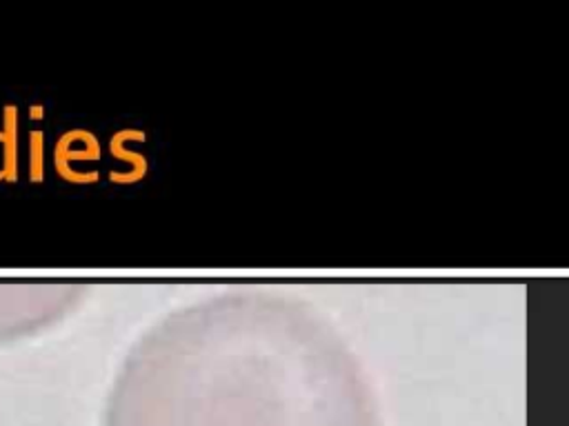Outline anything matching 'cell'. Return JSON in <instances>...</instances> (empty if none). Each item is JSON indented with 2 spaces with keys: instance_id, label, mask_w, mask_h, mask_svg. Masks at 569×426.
<instances>
[{
  "instance_id": "1",
  "label": "cell",
  "mask_w": 569,
  "mask_h": 426,
  "mask_svg": "<svg viewBox=\"0 0 569 426\" xmlns=\"http://www.w3.org/2000/svg\"><path fill=\"white\" fill-rule=\"evenodd\" d=\"M121 426H381L363 369L320 313L292 296L236 302L185 383Z\"/></svg>"
},
{
  "instance_id": "2",
  "label": "cell",
  "mask_w": 569,
  "mask_h": 426,
  "mask_svg": "<svg viewBox=\"0 0 569 426\" xmlns=\"http://www.w3.org/2000/svg\"><path fill=\"white\" fill-rule=\"evenodd\" d=\"M103 150H101V142L97 138V133H91L87 138V142L83 145V150H74V142H72V133L65 131L59 142H56V150H54V169L56 173L72 182V184H97L101 180L99 171H76L72 169V163H80V160H91L97 163L101 160Z\"/></svg>"
},
{
  "instance_id": "3",
  "label": "cell",
  "mask_w": 569,
  "mask_h": 426,
  "mask_svg": "<svg viewBox=\"0 0 569 426\" xmlns=\"http://www.w3.org/2000/svg\"><path fill=\"white\" fill-rule=\"evenodd\" d=\"M134 135V129H121L112 135L110 140V154L116 158V160H123V163H129L131 165V171L127 173H121V171H112L110 173V180L114 184H136L140 182L142 178H148L150 173V160L146 158V154H138V152H131L125 147V142Z\"/></svg>"
},
{
  "instance_id": "4",
  "label": "cell",
  "mask_w": 569,
  "mask_h": 426,
  "mask_svg": "<svg viewBox=\"0 0 569 426\" xmlns=\"http://www.w3.org/2000/svg\"><path fill=\"white\" fill-rule=\"evenodd\" d=\"M18 107L16 105H5L3 112V140H0V147H3V176L5 182H18Z\"/></svg>"
},
{
  "instance_id": "5",
  "label": "cell",
  "mask_w": 569,
  "mask_h": 426,
  "mask_svg": "<svg viewBox=\"0 0 569 426\" xmlns=\"http://www.w3.org/2000/svg\"><path fill=\"white\" fill-rule=\"evenodd\" d=\"M29 180L40 184L45 180V131H29Z\"/></svg>"
},
{
  "instance_id": "6",
  "label": "cell",
  "mask_w": 569,
  "mask_h": 426,
  "mask_svg": "<svg viewBox=\"0 0 569 426\" xmlns=\"http://www.w3.org/2000/svg\"><path fill=\"white\" fill-rule=\"evenodd\" d=\"M29 118H31V120H42V118H45L42 105H31V107H29Z\"/></svg>"
},
{
  "instance_id": "7",
  "label": "cell",
  "mask_w": 569,
  "mask_h": 426,
  "mask_svg": "<svg viewBox=\"0 0 569 426\" xmlns=\"http://www.w3.org/2000/svg\"><path fill=\"white\" fill-rule=\"evenodd\" d=\"M0 138H3V131H0ZM0 182H3V176H0Z\"/></svg>"
}]
</instances>
